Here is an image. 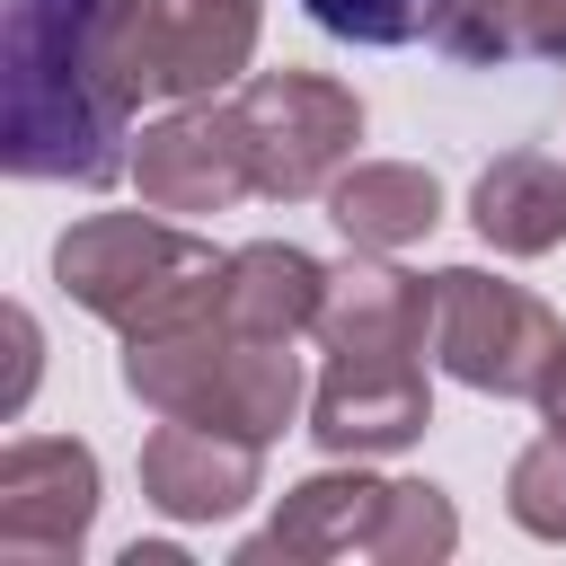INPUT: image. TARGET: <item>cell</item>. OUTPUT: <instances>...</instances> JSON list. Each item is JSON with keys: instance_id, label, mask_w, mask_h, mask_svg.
I'll use <instances>...</instances> for the list:
<instances>
[{"instance_id": "ac0fdd59", "label": "cell", "mask_w": 566, "mask_h": 566, "mask_svg": "<svg viewBox=\"0 0 566 566\" xmlns=\"http://www.w3.org/2000/svg\"><path fill=\"white\" fill-rule=\"evenodd\" d=\"M504 513H513L531 539H557V548H566V433H539L531 451H513V469H504Z\"/></svg>"}, {"instance_id": "5bb4252c", "label": "cell", "mask_w": 566, "mask_h": 566, "mask_svg": "<svg viewBox=\"0 0 566 566\" xmlns=\"http://www.w3.org/2000/svg\"><path fill=\"white\" fill-rule=\"evenodd\" d=\"M469 221L495 256H548L566 248V159L548 150H504L469 186Z\"/></svg>"}, {"instance_id": "52a82bcc", "label": "cell", "mask_w": 566, "mask_h": 566, "mask_svg": "<svg viewBox=\"0 0 566 566\" xmlns=\"http://www.w3.org/2000/svg\"><path fill=\"white\" fill-rule=\"evenodd\" d=\"M97 522V451L71 433H27L0 451V557L71 566Z\"/></svg>"}, {"instance_id": "2e32d148", "label": "cell", "mask_w": 566, "mask_h": 566, "mask_svg": "<svg viewBox=\"0 0 566 566\" xmlns=\"http://www.w3.org/2000/svg\"><path fill=\"white\" fill-rule=\"evenodd\" d=\"M451 548H460L451 495L424 486V478H389V504H380V531H371L363 557H380V566H442Z\"/></svg>"}, {"instance_id": "6da1fadb", "label": "cell", "mask_w": 566, "mask_h": 566, "mask_svg": "<svg viewBox=\"0 0 566 566\" xmlns=\"http://www.w3.org/2000/svg\"><path fill=\"white\" fill-rule=\"evenodd\" d=\"M133 0H9L0 18V168L27 186H115L133 168Z\"/></svg>"}, {"instance_id": "30bf717a", "label": "cell", "mask_w": 566, "mask_h": 566, "mask_svg": "<svg viewBox=\"0 0 566 566\" xmlns=\"http://www.w3.org/2000/svg\"><path fill=\"white\" fill-rule=\"evenodd\" d=\"M256 486H265V442H239L186 416H159V433L142 442V495L168 522H230L256 504Z\"/></svg>"}, {"instance_id": "8992f818", "label": "cell", "mask_w": 566, "mask_h": 566, "mask_svg": "<svg viewBox=\"0 0 566 566\" xmlns=\"http://www.w3.org/2000/svg\"><path fill=\"white\" fill-rule=\"evenodd\" d=\"M256 27L265 9L256 0H133V97L150 106H195V97H221L230 80H248L256 62Z\"/></svg>"}, {"instance_id": "277c9868", "label": "cell", "mask_w": 566, "mask_h": 566, "mask_svg": "<svg viewBox=\"0 0 566 566\" xmlns=\"http://www.w3.org/2000/svg\"><path fill=\"white\" fill-rule=\"evenodd\" d=\"M230 115H239L248 177H256L265 203L327 195L354 168V142H363V97L327 71H248Z\"/></svg>"}, {"instance_id": "3957f363", "label": "cell", "mask_w": 566, "mask_h": 566, "mask_svg": "<svg viewBox=\"0 0 566 566\" xmlns=\"http://www.w3.org/2000/svg\"><path fill=\"white\" fill-rule=\"evenodd\" d=\"M124 389L150 416H186L239 442H274L301 416V363L292 345H256L221 318L168 327V336H124Z\"/></svg>"}, {"instance_id": "d6986e66", "label": "cell", "mask_w": 566, "mask_h": 566, "mask_svg": "<svg viewBox=\"0 0 566 566\" xmlns=\"http://www.w3.org/2000/svg\"><path fill=\"white\" fill-rule=\"evenodd\" d=\"M336 44H407V35H424V9L433 0H301Z\"/></svg>"}, {"instance_id": "ffe728a7", "label": "cell", "mask_w": 566, "mask_h": 566, "mask_svg": "<svg viewBox=\"0 0 566 566\" xmlns=\"http://www.w3.org/2000/svg\"><path fill=\"white\" fill-rule=\"evenodd\" d=\"M522 53L566 62V0H522Z\"/></svg>"}, {"instance_id": "e0dca14e", "label": "cell", "mask_w": 566, "mask_h": 566, "mask_svg": "<svg viewBox=\"0 0 566 566\" xmlns=\"http://www.w3.org/2000/svg\"><path fill=\"white\" fill-rule=\"evenodd\" d=\"M424 35H433L451 62L495 71V62L522 53V0H433V9H424Z\"/></svg>"}, {"instance_id": "7c38bea8", "label": "cell", "mask_w": 566, "mask_h": 566, "mask_svg": "<svg viewBox=\"0 0 566 566\" xmlns=\"http://www.w3.org/2000/svg\"><path fill=\"white\" fill-rule=\"evenodd\" d=\"M380 504H389V478H363V469H318L301 486H283L274 522L256 539H239V566H318V557H345V548H371L380 531Z\"/></svg>"}, {"instance_id": "9a60e30c", "label": "cell", "mask_w": 566, "mask_h": 566, "mask_svg": "<svg viewBox=\"0 0 566 566\" xmlns=\"http://www.w3.org/2000/svg\"><path fill=\"white\" fill-rule=\"evenodd\" d=\"M327 221L345 230V248H416V239H433V221H442V186H433V168H416V159H354L336 186H327Z\"/></svg>"}, {"instance_id": "44dd1931", "label": "cell", "mask_w": 566, "mask_h": 566, "mask_svg": "<svg viewBox=\"0 0 566 566\" xmlns=\"http://www.w3.org/2000/svg\"><path fill=\"white\" fill-rule=\"evenodd\" d=\"M9 354H18V371H9V398H0V407L18 416V407H27V389H35V363H44V336H35V318H27V310H9Z\"/></svg>"}, {"instance_id": "7a4b0ae2", "label": "cell", "mask_w": 566, "mask_h": 566, "mask_svg": "<svg viewBox=\"0 0 566 566\" xmlns=\"http://www.w3.org/2000/svg\"><path fill=\"white\" fill-rule=\"evenodd\" d=\"M142 212L71 221L53 239V283L88 318H106L115 336H168V327L221 318V265L230 256H212V239H195L177 221H142Z\"/></svg>"}, {"instance_id": "5b68a950", "label": "cell", "mask_w": 566, "mask_h": 566, "mask_svg": "<svg viewBox=\"0 0 566 566\" xmlns=\"http://www.w3.org/2000/svg\"><path fill=\"white\" fill-rule=\"evenodd\" d=\"M433 363L460 380V389H486V398H539L566 327L539 292L504 283V274H478V265H442L433 274Z\"/></svg>"}, {"instance_id": "9c48e42d", "label": "cell", "mask_w": 566, "mask_h": 566, "mask_svg": "<svg viewBox=\"0 0 566 566\" xmlns=\"http://www.w3.org/2000/svg\"><path fill=\"white\" fill-rule=\"evenodd\" d=\"M133 186H142L150 212H230L239 195H256L239 115L212 106V97H195V106H168L159 124H142Z\"/></svg>"}, {"instance_id": "7402d4cb", "label": "cell", "mask_w": 566, "mask_h": 566, "mask_svg": "<svg viewBox=\"0 0 566 566\" xmlns=\"http://www.w3.org/2000/svg\"><path fill=\"white\" fill-rule=\"evenodd\" d=\"M531 407H539V424H548V433H566V345H557V363H548V380H539V398H531Z\"/></svg>"}, {"instance_id": "ba28073f", "label": "cell", "mask_w": 566, "mask_h": 566, "mask_svg": "<svg viewBox=\"0 0 566 566\" xmlns=\"http://www.w3.org/2000/svg\"><path fill=\"white\" fill-rule=\"evenodd\" d=\"M433 424V380L416 354H327L310 389V442L327 460H380L407 451Z\"/></svg>"}, {"instance_id": "8fae6325", "label": "cell", "mask_w": 566, "mask_h": 566, "mask_svg": "<svg viewBox=\"0 0 566 566\" xmlns=\"http://www.w3.org/2000/svg\"><path fill=\"white\" fill-rule=\"evenodd\" d=\"M310 336L327 354H424V336H433V283L407 274V265H389L380 248H354L345 265H327Z\"/></svg>"}, {"instance_id": "4fadbf2b", "label": "cell", "mask_w": 566, "mask_h": 566, "mask_svg": "<svg viewBox=\"0 0 566 566\" xmlns=\"http://www.w3.org/2000/svg\"><path fill=\"white\" fill-rule=\"evenodd\" d=\"M318 292H327V265L292 239H248L230 248L221 265V327L256 336V345H292L310 318H318Z\"/></svg>"}]
</instances>
